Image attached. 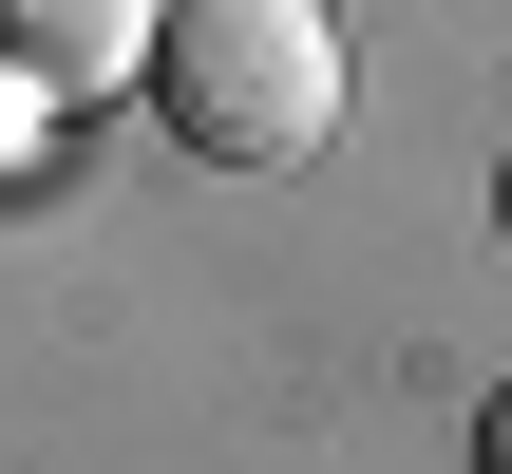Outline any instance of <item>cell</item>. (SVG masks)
Returning <instances> with one entry per match:
<instances>
[{"instance_id": "4", "label": "cell", "mask_w": 512, "mask_h": 474, "mask_svg": "<svg viewBox=\"0 0 512 474\" xmlns=\"http://www.w3.org/2000/svg\"><path fill=\"white\" fill-rule=\"evenodd\" d=\"M494 228H512V171H494Z\"/></svg>"}, {"instance_id": "3", "label": "cell", "mask_w": 512, "mask_h": 474, "mask_svg": "<svg viewBox=\"0 0 512 474\" xmlns=\"http://www.w3.org/2000/svg\"><path fill=\"white\" fill-rule=\"evenodd\" d=\"M475 474H512V399H494V418H475Z\"/></svg>"}, {"instance_id": "2", "label": "cell", "mask_w": 512, "mask_h": 474, "mask_svg": "<svg viewBox=\"0 0 512 474\" xmlns=\"http://www.w3.org/2000/svg\"><path fill=\"white\" fill-rule=\"evenodd\" d=\"M152 19L171 0H0V95L19 114H95L114 76H152Z\"/></svg>"}, {"instance_id": "1", "label": "cell", "mask_w": 512, "mask_h": 474, "mask_svg": "<svg viewBox=\"0 0 512 474\" xmlns=\"http://www.w3.org/2000/svg\"><path fill=\"white\" fill-rule=\"evenodd\" d=\"M152 114L209 171H304L342 133V19L323 0H171L152 19Z\"/></svg>"}]
</instances>
